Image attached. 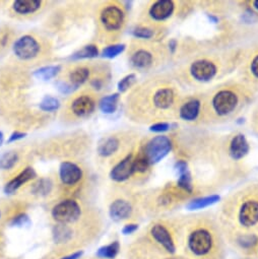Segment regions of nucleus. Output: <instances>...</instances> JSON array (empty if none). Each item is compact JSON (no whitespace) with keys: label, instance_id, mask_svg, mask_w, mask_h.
Returning <instances> with one entry per match:
<instances>
[{"label":"nucleus","instance_id":"obj_1","mask_svg":"<svg viewBox=\"0 0 258 259\" xmlns=\"http://www.w3.org/2000/svg\"><path fill=\"white\" fill-rule=\"evenodd\" d=\"M52 217L60 224L73 223L80 217V206L75 200L66 199L56 204L52 209Z\"/></svg>","mask_w":258,"mask_h":259},{"label":"nucleus","instance_id":"obj_2","mask_svg":"<svg viewBox=\"0 0 258 259\" xmlns=\"http://www.w3.org/2000/svg\"><path fill=\"white\" fill-rule=\"evenodd\" d=\"M171 150V143L166 137H157L146 147V158L150 164H156L165 158Z\"/></svg>","mask_w":258,"mask_h":259},{"label":"nucleus","instance_id":"obj_3","mask_svg":"<svg viewBox=\"0 0 258 259\" xmlns=\"http://www.w3.org/2000/svg\"><path fill=\"white\" fill-rule=\"evenodd\" d=\"M40 52V45L32 36H23L14 44L15 55L22 60L35 58Z\"/></svg>","mask_w":258,"mask_h":259},{"label":"nucleus","instance_id":"obj_4","mask_svg":"<svg viewBox=\"0 0 258 259\" xmlns=\"http://www.w3.org/2000/svg\"><path fill=\"white\" fill-rule=\"evenodd\" d=\"M212 245V240L210 234L205 230L194 231L188 239L189 249L197 256H202L207 254Z\"/></svg>","mask_w":258,"mask_h":259},{"label":"nucleus","instance_id":"obj_5","mask_svg":"<svg viewBox=\"0 0 258 259\" xmlns=\"http://www.w3.org/2000/svg\"><path fill=\"white\" fill-rule=\"evenodd\" d=\"M212 105L220 115H227L235 109L237 105V97L232 92L222 91L214 96Z\"/></svg>","mask_w":258,"mask_h":259},{"label":"nucleus","instance_id":"obj_6","mask_svg":"<svg viewBox=\"0 0 258 259\" xmlns=\"http://www.w3.org/2000/svg\"><path fill=\"white\" fill-rule=\"evenodd\" d=\"M124 21L123 12L117 7H108L101 14V22L109 31H115L121 28Z\"/></svg>","mask_w":258,"mask_h":259},{"label":"nucleus","instance_id":"obj_7","mask_svg":"<svg viewBox=\"0 0 258 259\" xmlns=\"http://www.w3.org/2000/svg\"><path fill=\"white\" fill-rule=\"evenodd\" d=\"M59 176L63 184L74 185L82 178V171L73 163L63 162L59 168Z\"/></svg>","mask_w":258,"mask_h":259},{"label":"nucleus","instance_id":"obj_8","mask_svg":"<svg viewBox=\"0 0 258 259\" xmlns=\"http://www.w3.org/2000/svg\"><path fill=\"white\" fill-rule=\"evenodd\" d=\"M134 161L132 156L126 157L119 164H117L111 171L110 177L117 182H122L127 180L135 173L134 171Z\"/></svg>","mask_w":258,"mask_h":259},{"label":"nucleus","instance_id":"obj_9","mask_svg":"<svg viewBox=\"0 0 258 259\" xmlns=\"http://www.w3.org/2000/svg\"><path fill=\"white\" fill-rule=\"evenodd\" d=\"M216 72L217 68L213 63L206 60L197 61L191 66V73L193 77L200 81H206L211 79L214 76Z\"/></svg>","mask_w":258,"mask_h":259},{"label":"nucleus","instance_id":"obj_10","mask_svg":"<svg viewBox=\"0 0 258 259\" xmlns=\"http://www.w3.org/2000/svg\"><path fill=\"white\" fill-rule=\"evenodd\" d=\"M240 223L245 227H251L258 222V202L246 201L239 213Z\"/></svg>","mask_w":258,"mask_h":259},{"label":"nucleus","instance_id":"obj_11","mask_svg":"<svg viewBox=\"0 0 258 259\" xmlns=\"http://www.w3.org/2000/svg\"><path fill=\"white\" fill-rule=\"evenodd\" d=\"M37 176L35 170L31 167L26 168L23 172H21L16 178L11 180L5 187V192L7 194H13L15 193L18 189H20L24 184L27 182L33 180Z\"/></svg>","mask_w":258,"mask_h":259},{"label":"nucleus","instance_id":"obj_12","mask_svg":"<svg viewBox=\"0 0 258 259\" xmlns=\"http://www.w3.org/2000/svg\"><path fill=\"white\" fill-rule=\"evenodd\" d=\"M152 236L154 239L160 243L168 252L174 253L175 252V245L173 239L169 233V231L162 225H156L152 228Z\"/></svg>","mask_w":258,"mask_h":259},{"label":"nucleus","instance_id":"obj_13","mask_svg":"<svg viewBox=\"0 0 258 259\" xmlns=\"http://www.w3.org/2000/svg\"><path fill=\"white\" fill-rule=\"evenodd\" d=\"M71 110L78 117H87L95 110V102L89 96H80L72 102Z\"/></svg>","mask_w":258,"mask_h":259},{"label":"nucleus","instance_id":"obj_14","mask_svg":"<svg viewBox=\"0 0 258 259\" xmlns=\"http://www.w3.org/2000/svg\"><path fill=\"white\" fill-rule=\"evenodd\" d=\"M174 11V5L170 0H162L156 3L150 10V15L157 21H163L169 18Z\"/></svg>","mask_w":258,"mask_h":259},{"label":"nucleus","instance_id":"obj_15","mask_svg":"<svg viewBox=\"0 0 258 259\" xmlns=\"http://www.w3.org/2000/svg\"><path fill=\"white\" fill-rule=\"evenodd\" d=\"M110 217L113 221L120 222L127 219L132 213V206L125 200H115L110 206Z\"/></svg>","mask_w":258,"mask_h":259},{"label":"nucleus","instance_id":"obj_16","mask_svg":"<svg viewBox=\"0 0 258 259\" xmlns=\"http://www.w3.org/2000/svg\"><path fill=\"white\" fill-rule=\"evenodd\" d=\"M248 151H249V146L245 137L242 135L236 136L233 139L230 147V154L232 158L235 160L242 159L247 155Z\"/></svg>","mask_w":258,"mask_h":259},{"label":"nucleus","instance_id":"obj_17","mask_svg":"<svg viewBox=\"0 0 258 259\" xmlns=\"http://www.w3.org/2000/svg\"><path fill=\"white\" fill-rule=\"evenodd\" d=\"M39 0H17L14 3V11L19 15H31L41 8Z\"/></svg>","mask_w":258,"mask_h":259},{"label":"nucleus","instance_id":"obj_18","mask_svg":"<svg viewBox=\"0 0 258 259\" xmlns=\"http://www.w3.org/2000/svg\"><path fill=\"white\" fill-rule=\"evenodd\" d=\"M174 101L173 92L170 89L159 90L154 96V103L160 109H168Z\"/></svg>","mask_w":258,"mask_h":259},{"label":"nucleus","instance_id":"obj_19","mask_svg":"<svg viewBox=\"0 0 258 259\" xmlns=\"http://www.w3.org/2000/svg\"><path fill=\"white\" fill-rule=\"evenodd\" d=\"M152 61L153 57L151 53L146 50H140L132 57V63L137 68H147L152 64Z\"/></svg>","mask_w":258,"mask_h":259},{"label":"nucleus","instance_id":"obj_20","mask_svg":"<svg viewBox=\"0 0 258 259\" xmlns=\"http://www.w3.org/2000/svg\"><path fill=\"white\" fill-rule=\"evenodd\" d=\"M199 102L198 101H190L182 106L180 110V116L184 120H194L199 113Z\"/></svg>","mask_w":258,"mask_h":259},{"label":"nucleus","instance_id":"obj_21","mask_svg":"<svg viewBox=\"0 0 258 259\" xmlns=\"http://www.w3.org/2000/svg\"><path fill=\"white\" fill-rule=\"evenodd\" d=\"M119 149V141L115 138L105 140L98 148V153L102 157H110Z\"/></svg>","mask_w":258,"mask_h":259},{"label":"nucleus","instance_id":"obj_22","mask_svg":"<svg viewBox=\"0 0 258 259\" xmlns=\"http://www.w3.org/2000/svg\"><path fill=\"white\" fill-rule=\"evenodd\" d=\"M89 76H90V70L88 68L78 67L70 72L69 80H70V83L75 89H77L80 84H82L83 82L87 81Z\"/></svg>","mask_w":258,"mask_h":259},{"label":"nucleus","instance_id":"obj_23","mask_svg":"<svg viewBox=\"0 0 258 259\" xmlns=\"http://www.w3.org/2000/svg\"><path fill=\"white\" fill-rule=\"evenodd\" d=\"M118 100H119V95L118 94H114V95L104 97L100 101V104H99L101 111L105 114L114 113L117 109Z\"/></svg>","mask_w":258,"mask_h":259},{"label":"nucleus","instance_id":"obj_24","mask_svg":"<svg viewBox=\"0 0 258 259\" xmlns=\"http://www.w3.org/2000/svg\"><path fill=\"white\" fill-rule=\"evenodd\" d=\"M72 237L71 230L64 224H59L53 229V238L56 243H66Z\"/></svg>","mask_w":258,"mask_h":259},{"label":"nucleus","instance_id":"obj_25","mask_svg":"<svg viewBox=\"0 0 258 259\" xmlns=\"http://www.w3.org/2000/svg\"><path fill=\"white\" fill-rule=\"evenodd\" d=\"M61 70L60 65H50V66H44L39 69H37L34 72V75L42 80H49L51 78H54L59 71Z\"/></svg>","mask_w":258,"mask_h":259},{"label":"nucleus","instance_id":"obj_26","mask_svg":"<svg viewBox=\"0 0 258 259\" xmlns=\"http://www.w3.org/2000/svg\"><path fill=\"white\" fill-rule=\"evenodd\" d=\"M220 200V196L219 195H211V196H206V197H202V198H198L195 199L193 201H191L187 207L188 209L194 210V209H201L204 208L206 206L212 205L216 202H218Z\"/></svg>","mask_w":258,"mask_h":259},{"label":"nucleus","instance_id":"obj_27","mask_svg":"<svg viewBox=\"0 0 258 259\" xmlns=\"http://www.w3.org/2000/svg\"><path fill=\"white\" fill-rule=\"evenodd\" d=\"M119 249H120V245H119V243L117 241H115V242H113V243H111L109 245L101 247L98 250V252H97V256L100 257V258L113 259L118 254Z\"/></svg>","mask_w":258,"mask_h":259},{"label":"nucleus","instance_id":"obj_28","mask_svg":"<svg viewBox=\"0 0 258 259\" xmlns=\"http://www.w3.org/2000/svg\"><path fill=\"white\" fill-rule=\"evenodd\" d=\"M19 161V155L18 153L11 151L6 154H4L0 157V169L2 170H10L14 168V166Z\"/></svg>","mask_w":258,"mask_h":259},{"label":"nucleus","instance_id":"obj_29","mask_svg":"<svg viewBox=\"0 0 258 259\" xmlns=\"http://www.w3.org/2000/svg\"><path fill=\"white\" fill-rule=\"evenodd\" d=\"M99 55V50L97 46L95 45H88L84 46L82 49L78 50L75 52L72 56L71 59L78 60V59H88V58H95Z\"/></svg>","mask_w":258,"mask_h":259},{"label":"nucleus","instance_id":"obj_30","mask_svg":"<svg viewBox=\"0 0 258 259\" xmlns=\"http://www.w3.org/2000/svg\"><path fill=\"white\" fill-rule=\"evenodd\" d=\"M52 189V182L50 179H41L34 184L32 191L38 195H47Z\"/></svg>","mask_w":258,"mask_h":259},{"label":"nucleus","instance_id":"obj_31","mask_svg":"<svg viewBox=\"0 0 258 259\" xmlns=\"http://www.w3.org/2000/svg\"><path fill=\"white\" fill-rule=\"evenodd\" d=\"M59 106H60V103H59L58 99H56L54 97H50V96L45 97L40 103V109L44 112L56 111L59 108Z\"/></svg>","mask_w":258,"mask_h":259},{"label":"nucleus","instance_id":"obj_32","mask_svg":"<svg viewBox=\"0 0 258 259\" xmlns=\"http://www.w3.org/2000/svg\"><path fill=\"white\" fill-rule=\"evenodd\" d=\"M124 49H125V45H123V44H117V45L108 46V47H106L103 50L102 55L105 58L112 59V58H115L116 56H118L119 54H121L124 51Z\"/></svg>","mask_w":258,"mask_h":259},{"label":"nucleus","instance_id":"obj_33","mask_svg":"<svg viewBox=\"0 0 258 259\" xmlns=\"http://www.w3.org/2000/svg\"><path fill=\"white\" fill-rule=\"evenodd\" d=\"M178 185L183 188L184 190L188 191V192H191L192 191V185H191V178H190V175L188 173V170L183 172V173H180L179 174V179H178Z\"/></svg>","mask_w":258,"mask_h":259},{"label":"nucleus","instance_id":"obj_34","mask_svg":"<svg viewBox=\"0 0 258 259\" xmlns=\"http://www.w3.org/2000/svg\"><path fill=\"white\" fill-rule=\"evenodd\" d=\"M136 79H137L136 74H128V75H126L125 77H123V78L119 81V83H118V90H119V92L123 93V92L127 91L129 88H131V87L135 83Z\"/></svg>","mask_w":258,"mask_h":259},{"label":"nucleus","instance_id":"obj_35","mask_svg":"<svg viewBox=\"0 0 258 259\" xmlns=\"http://www.w3.org/2000/svg\"><path fill=\"white\" fill-rule=\"evenodd\" d=\"M149 166H150V163L146 157H141L134 161V171L135 172L144 173L148 170Z\"/></svg>","mask_w":258,"mask_h":259},{"label":"nucleus","instance_id":"obj_36","mask_svg":"<svg viewBox=\"0 0 258 259\" xmlns=\"http://www.w3.org/2000/svg\"><path fill=\"white\" fill-rule=\"evenodd\" d=\"M257 242V238L253 235H247V236H243L239 239V243L241 244L242 247L245 248H250L253 247Z\"/></svg>","mask_w":258,"mask_h":259},{"label":"nucleus","instance_id":"obj_37","mask_svg":"<svg viewBox=\"0 0 258 259\" xmlns=\"http://www.w3.org/2000/svg\"><path fill=\"white\" fill-rule=\"evenodd\" d=\"M134 35L138 38H142V39H150L153 37L154 33L152 30L147 29V28H138L135 30Z\"/></svg>","mask_w":258,"mask_h":259},{"label":"nucleus","instance_id":"obj_38","mask_svg":"<svg viewBox=\"0 0 258 259\" xmlns=\"http://www.w3.org/2000/svg\"><path fill=\"white\" fill-rule=\"evenodd\" d=\"M58 90L62 93V94H70L72 92H74L76 89L69 82H58Z\"/></svg>","mask_w":258,"mask_h":259},{"label":"nucleus","instance_id":"obj_39","mask_svg":"<svg viewBox=\"0 0 258 259\" xmlns=\"http://www.w3.org/2000/svg\"><path fill=\"white\" fill-rule=\"evenodd\" d=\"M168 129H169L168 123H157L151 126V131L154 133H164V132H167Z\"/></svg>","mask_w":258,"mask_h":259},{"label":"nucleus","instance_id":"obj_40","mask_svg":"<svg viewBox=\"0 0 258 259\" xmlns=\"http://www.w3.org/2000/svg\"><path fill=\"white\" fill-rule=\"evenodd\" d=\"M139 229V226L136 225V224H131V225H126L123 230H122V233L124 235H129V234H133L135 233L137 230Z\"/></svg>","mask_w":258,"mask_h":259},{"label":"nucleus","instance_id":"obj_41","mask_svg":"<svg viewBox=\"0 0 258 259\" xmlns=\"http://www.w3.org/2000/svg\"><path fill=\"white\" fill-rule=\"evenodd\" d=\"M26 136H27V134H25V133L16 132V133H14V134H13V135L10 137L9 143H14V142H17V141L23 140V139H24Z\"/></svg>","mask_w":258,"mask_h":259},{"label":"nucleus","instance_id":"obj_42","mask_svg":"<svg viewBox=\"0 0 258 259\" xmlns=\"http://www.w3.org/2000/svg\"><path fill=\"white\" fill-rule=\"evenodd\" d=\"M28 221H29V218L26 214H21L14 220V224L18 226H22V225H25Z\"/></svg>","mask_w":258,"mask_h":259},{"label":"nucleus","instance_id":"obj_43","mask_svg":"<svg viewBox=\"0 0 258 259\" xmlns=\"http://www.w3.org/2000/svg\"><path fill=\"white\" fill-rule=\"evenodd\" d=\"M251 70H252V73L258 77V56H256L254 58V60L252 61L251 63Z\"/></svg>","mask_w":258,"mask_h":259},{"label":"nucleus","instance_id":"obj_44","mask_svg":"<svg viewBox=\"0 0 258 259\" xmlns=\"http://www.w3.org/2000/svg\"><path fill=\"white\" fill-rule=\"evenodd\" d=\"M82 255V252L81 251H78V252H75L73 254H70V255H67L61 259H78L80 258V256Z\"/></svg>","mask_w":258,"mask_h":259},{"label":"nucleus","instance_id":"obj_45","mask_svg":"<svg viewBox=\"0 0 258 259\" xmlns=\"http://www.w3.org/2000/svg\"><path fill=\"white\" fill-rule=\"evenodd\" d=\"M4 140H5V137H4V134L0 132V146L3 145V143H4Z\"/></svg>","mask_w":258,"mask_h":259},{"label":"nucleus","instance_id":"obj_46","mask_svg":"<svg viewBox=\"0 0 258 259\" xmlns=\"http://www.w3.org/2000/svg\"><path fill=\"white\" fill-rule=\"evenodd\" d=\"M254 7L256 10H258V0H256V2H254Z\"/></svg>","mask_w":258,"mask_h":259},{"label":"nucleus","instance_id":"obj_47","mask_svg":"<svg viewBox=\"0 0 258 259\" xmlns=\"http://www.w3.org/2000/svg\"><path fill=\"white\" fill-rule=\"evenodd\" d=\"M0 217H2V213H0Z\"/></svg>","mask_w":258,"mask_h":259}]
</instances>
